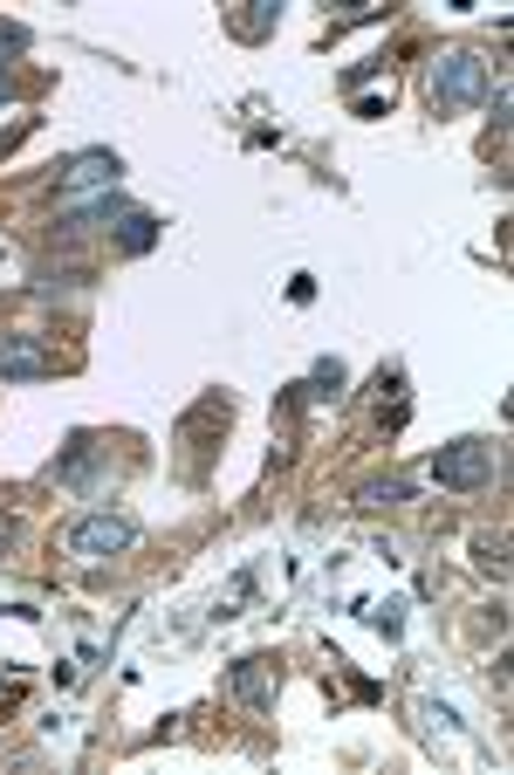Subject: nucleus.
<instances>
[{"mask_svg": "<svg viewBox=\"0 0 514 775\" xmlns=\"http://www.w3.org/2000/svg\"><path fill=\"white\" fill-rule=\"evenodd\" d=\"M398 501H411V481H364L357 487V508H398Z\"/></svg>", "mask_w": 514, "mask_h": 775, "instance_id": "nucleus-9", "label": "nucleus"}, {"mask_svg": "<svg viewBox=\"0 0 514 775\" xmlns=\"http://www.w3.org/2000/svg\"><path fill=\"white\" fill-rule=\"evenodd\" d=\"M419 714H425V728H440V734H459V714H453V707H440V701H425Z\"/></svg>", "mask_w": 514, "mask_h": 775, "instance_id": "nucleus-15", "label": "nucleus"}, {"mask_svg": "<svg viewBox=\"0 0 514 775\" xmlns=\"http://www.w3.org/2000/svg\"><path fill=\"white\" fill-rule=\"evenodd\" d=\"M247 590H254V570H241L234 583H226V590H220V598H213V617H234V611L247 604Z\"/></svg>", "mask_w": 514, "mask_h": 775, "instance_id": "nucleus-11", "label": "nucleus"}, {"mask_svg": "<svg viewBox=\"0 0 514 775\" xmlns=\"http://www.w3.org/2000/svg\"><path fill=\"white\" fill-rule=\"evenodd\" d=\"M337 392H343V365L329 357V365H316V371H308V398H337Z\"/></svg>", "mask_w": 514, "mask_h": 775, "instance_id": "nucleus-10", "label": "nucleus"}, {"mask_svg": "<svg viewBox=\"0 0 514 775\" xmlns=\"http://www.w3.org/2000/svg\"><path fill=\"white\" fill-rule=\"evenodd\" d=\"M0 542H8V514H0Z\"/></svg>", "mask_w": 514, "mask_h": 775, "instance_id": "nucleus-16", "label": "nucleus"}, {"mask_svg": "<svg viewBox=\"0 0 514 775\" xmlns=\"http://www.w3.org/2000/svg\"><path fill=\"white\" fill-rule=\"evenodd\" d=\"M247 8H254V14H241V21H234L241 35H261V28H274V8H268V0H247Z\"/></svg>", "mask_w": 514, "mask_h": 775, "instance_id": "nucleus-14", "label": "nucleus"}, {"mask_svg": "<svg viewBox=\"0 0 514 775\" xmlns=\"http://www.w3.org/2000/svg\"><path fill=\"white\" fill-rule=\"evenodd\" d=\"M425 96H432V111H467V103L487 96V62L474 48H440L425 76Z\"/></svg>", "mask_w": 514, "mask_h": 775, "instance_id": "nucleus-1", "label": "nucleus"}, {"mask_svg": "<svg viewBox=\"0 0 514 775\" xmlns=\"http://www.w3.org/2000/svg\"><path fill=\"white\" fill-rule=\"evenodd\" d=\"M131 542H138V522H131V514H110V508H96V514H83V522L62 529V550L75 563H110V556L131 550Z\"/></svg>", "mask_w": 514, "mask_h": 775, "instance_id": "nucleus-2", "label": "nucleus"}, {"mask_svg": "<svg viewBox=\"0 0 514 775\" xmlns=\"http://www.w3.org/2000/svg\"><path fill=\"white\" fill-rule=\"evenodd\" d=\"M151 241H159V220L151 213H124L117 220V247L124 254H151Z\"/></svg>", "mask_w": 514, "mask_h": 775, "instance_id": "nucleus-8", "label": "nucleus"}, {"mask_svg": "<svg viewBox=\"0 0 514 775\" xmlns=\"http://www.w3.org/2000/svg\"><path fill=\"white\" fill-rule=\"evenodd\" d=\"M226 693H234L241 707H274V666H268V659H234Z\"/></svg>", "mask_w": 514, "mask_h": 775, "instance_id": "nucleus-5", "label": "nucleus"}, {"mask_svg": "<svg viewBox=\"0 0 514 775\" xmlns=\"http://www.w3.org/2000/svg\"><path fill=\"white\" fill-rule=\"evenodd\" d=\"M501 467V453L487 447V439H453V447L432 453V481L440 487H487Z\"/></svg>", "mask_w": 514, "mask_h": 775, "instance_id": "nucleus-3", "label": "nucleus"}, {"mask_svg": "<svg viewBox=\"0 0 514 775\" xmlns=\"http://www.w3.org/2000/svg\"><path fill=\"white\" fill-rule=\"evenodd\" d=\"M480 570L507 577V542H501V535H480Z\"/></svg>", "mask_w": 514, "mask_h": 775, "instance_id": "nucleus-13", "label": "nucleus"}, {"mask_svg": "<svg viewBox=\"0 0 514 775\" xmlns=\"http://www.w3.org/2000/svg\"><path fill=\"white\" fill-rule=\"evenodd\" d=\"M124 213H138V206L124 199L117 186H103L96 199H83V206H69V220H124Z\"/></svg>", "mask_w": 514, "mask_h": 775, "instance_id": "nucleus-7", "label": "nucleus"}, {"mask_svg": "<svg viewBox=\"0 0 514 775\" xmlns=\"http://www.w3.org/2000/svg\"><path fill=\"white\" fill-rule=\"evenodd\" d=\"M56 371V350L42 337H0V378H48Z\"/></svg>", "mask_w": 514, "mask_h": 775, "instance_id": "nucleus-4", "label": "nucleus"}, {"mask_svg": "<svg viewBox=\"0 0 514 775\" xmlns=\"http://www.w3.org/2000/svg\"><path fill=\"white\" fill-rule=\"evenodd\" d=\"M117 151H75V159L62 165V186L69 193H83V186H117Z\"/></svg>", "mask_w": 514, "mask_h": 775, "instance_id": "nucleus-6", "label": "nucleus"}, {"mask_svg": "<svg viewBox=\"0 0 514 775\" xmlns=\"http://www.w3.org/2000/svg\"><path fill=\"white\" fill-rule=\"evenodd\" d=\"M21 48H28V28H21V21H0V83H8V62Z\"/></svg>", "mask_w": 514, "mask_h": 775, "instance_id": "nucleus-12", "label": "nucleus"}]
</instances>
